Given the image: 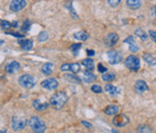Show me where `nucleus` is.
<instances>
[{"label": "nucleus", "instance_id": "f257e3e1", "mask_svg": "<svg viewBox=\"0 0 156 133\" xmlns=\"http://www.w3.org/2000/svg\"><path fill=\"white\" fill-rule=\"evenodd\" d=\"M68 95L65 92H58L50 97L49 102L55 109H61L68 101Z\"/></svg>", "mask_w": 156, "mask_h": 133}, {"label": "nucleus", "instance_id": "f03ea898", "mask_svg": "<svg viewBox=\"0 0 156 133\" xmlns=\"http://www.w3.org/2000/svg\"><path fill=\"white\" fill-rule=\"evenodd\" d=\"M29 126L36 133H43L46 130L45 123L38 117H32L29 120Z\"/></svg>", "mask_w": 156, "mask_h": 133}, {"label": "nucleus", "instance_id": "7ed1b4c3", "mask_svg": "<svg viewBox=\"0 0 156 133\" xmlns=\"http://www.w3.org/2000/svg\"><path fill=\"white\" fill-rule=\"evenodd\" d=\"M37 80L30 74H23L19 78V84L25 89H31L36 85Z\"/></svg>", "mask_w": 156, "mask_h": 133}, {"label": "nucleus", "instance_id": "20e7f679", "mask_svg": "<svg viewBox=\"0 0 156 133\" xmlns=\"http://www.w3.org/2000/svg\"><path fill=\"white\" fill-rule=\"evenodd\" d=\"M124 64H125V67L132 71H138L141 67L140 59L136 56H134V55H129L126 58V60H125Z\"/></svg>", "mask_w": 156, "mask_h": 133}, {"label": "nucleus", "instance_id": "39448f33", "mask_svg": "<svg viewBox=\"0 0 156 133\" xmlns=\"http://www.w3.org/2000/svg\"><path fill=\"white\" fill-rule=\"evenodd\" d=\"M11 126H12L13 129L16 130V131L22 130V129H24L25 126H26V121H25L24 119L14 117V118L12 119Z\"/></svg>", "mask_w": 156, "mask_h": 133}, {"label": "nucleus", "instance_id": "423d86ee", "mask_svg": "<svg viewBox=\"0 0 156 133\" xmlns=\"http://www.w3.org/2000/svg\"><path fill=\"white\" fill-rule=\"evenodd\" d=\"M129 123V119L126 115L124 114H119L116 115L113 119V123L118 127H123Z\"/></svg>", "mask_w": 156, "mask_h": 133}, {"label": "nucleus", "instance_id": "0eeeda50", "mask_svg": "<svg viewBox=\"0 0 156 133\" xmlns=\"http://www.w3.org/2000/svg\"><path fill=\"white\" fill-rule=\"evenodd\" d=\"M107 57H108V62L111 65H116V64H119L121 61V55L117 50H110L107 53Z\"/></svg>", "mask_w": 156, "mask_h": 133}, {"label": "nucleus", "instance_id": "6e6552de", "mask_svg": "<svg viewBox=\"0 0 156 133\" xmlns=\"http://www.w3.org/2000/svg\"><path fill=\"white\" fill-rule=\"evenodd\" d=\"M26 6L25 0H12L10 3V10L13 12H19Z\"/></svg>", "mask_w": 156, "mask_h": 133}, {"label": "nucleus", "instance_id": "1a4fd4ad", "mask_svg": "<svg viewBox=\"0 0 156 133\" xmlns=\"http://www.w3.org/2000/svg\"><path fill=\"white\" fill-rule=\"evenodd\" d=\"M41 85H42V88L52 91V90H55L56 88L58 87V81L56 80L55 78H48V79L43 80L42 82L41 83Z\"/></svg>", "mask_w": 156, "mask_h": 133}, {"label": "nucleus", "instance_id": "9d476101", "mask_svg": "<svg viewBox=\"0 0 156 133\" xmlns=\"http://www.w3.org/2000/svg\"><path fill=\"white\" fill-rule=\"evenodd\" d=\"M119 41V36L116 33H109L104 39V42L107 46L112 48L113 45H115Z\"/></svg>", "mask_w": 156, "mask_h": 133}, {"label": "nucleus", "instance_id": "9b49d317", "mask_svg": "<svg viewBox=\"0 0 156 133\" xmlns=\"http://www.w3.org/2000/svg\"><path fill=\"white\" fill-rule=\"evenodd\" d=\"M19 68H20V64L16 61H12L10 63H8L5 67V70L8 74H15Z\"/></svg>", "mask_w": 156, "mask_h": 133}, {"label": "nucleus", "instance_id": "f8f14e48", "mask_svg": "<svg viewBox=\"0 0 156 133\" xmlns=\"http://www.w3.org/2000/svg\"><path fill=\"white\" fill-rule=\"evenodd\" d=\"M124 42H126V44H128V45H129V50L131 51V52H137V51H139V49H140V48H139L138 44L135 42V40H134V38H133L132 36H129L128 38L125 39Z\"/></svg>", "mask_w": 156, "mask_h": 133}, {"label": "nucleus", "instance_id": "ddd939ff", "mask_svg": "<svg viewBox=\"0 0 156 133\" xmlns=\"http://www.w3.org/2000/svg\"><path fill=\"white\" fill-rule=\"evenodd\" d=\"M81 79L83 80L85 83H92L95 79H97V77H95V75L93 74L92 71L87 70L83 72V74H82Z\"/></svg>", "mask_w": 156, "mask_h": 133}, {"label": "nucleus", "instance_id": "4468645a", "mask_svg": "<svg viewBox=\"0 0 156 133\" xmlns=\"http://www.w3.org/2000/svg\"><path fill=\"white\" fill-rule=\"evenodd\" d=\"M135 91L139 94L145 93L149 91V86H147V84L144 80H138L135 83Z\"/></svg>", "mask_w": 156, "mask_h": 133}, {"label": "nucleus", "instance_id": "2eb2a0df", "mask_svg": "<svg viewBox=\"0 0 156 133\" xmlns=\"http://www.w3.org/2000/svg\"><path fill=\"white\" fill-rule=\"evenodd\" d=\"M33 107L35 110L42 112V111H45L48 108V103H42L40 100H35L33 101Z\"/></svg>", "mask_w": 156, "mask_h": 133}, {"label": "nucleus", "instance_id": "dca6fc26", "mask_svg": "<svg viewBox=\"0 0 156 133\" xmlns=\"http://www.w3.org/2000/svg\"><path fill=\"white\" fill-rule=\"evenodd\" d=\"M104 89H105V92L108 93L111 96H117L120 93V89L115 87V86L112 85V84H107Z\"/></svg>", "mask_w": 156, "mask_h": 133}, {"label": "nucleus", "instance_id": "f3484780", "mask_svg": "<svg viewBox=\"0 0 156 133\" xmlns=\"http://www.w3.org/2000/svg\"><path fill=\"white\" fill-rule=\"evenodd\" d=\"M19 44L20 45L21 48L26 51L31 50L33 48V42L31 40H19Z\"/></svg>", "mask_w": 156, "mask_h": 133}, {"label": "nucleus", "instance_id": "a211bd4d", "mask_svg": "<svg viewBox=\"0 0 156 133\" xmlns=\"http://www.w3.org/2000/svg\"><path fill=\"white\" fill-rule=\"evenodd\" d=\"M126 5L129 9L131 10H137L141 7L142 1L141 0H126Z\"/></svg>", "mask_w": 156, "mask_h": 133}, {"label": "nucleus", "instance_id": "6ab92c4d", "mask_svg": "<svg viewBox=\"0 0 156 133\" xmlns=\"http://www.w3.org/2000/svg\"><path fill=\"white\" fill-rule=\"evenodd\" d=\"M73 37H74V39H76V40H78V41L85 42L90 38V35L85 31H79V32H76L74 35H73Z\"/></svg>", "mask_w": 156, "mask_h": 133}, {"label": "nucleus", "instance_id": "aec40b11", "mask_svg": "<svg viewBox=\"0 0 156 133\" xmlns=\"http://www.w3.org/2000/svg\"><path fill=\"white\" fill-rule=\"evenodd\" d=\"M118 112H119V106H117V105H109L106 107L105 110H104V113L108 116L116 115Z\"/></svg>", "mask_w": 156, "mask_h": 133}, {"label": "nucleus", "instance_id": "412c9836", "mask_svg": "<svg viewBox=\"0 0 156 133\" xmlns=\"http://www.w3.org/2000/svg\"><path fill=\"white\" fill-rule=\"evenodd\" d=\"M144 60L150 66L156 65V57H154L152 54L150 53H146L144 54Z\"/></svg>", "mask_w": 156, "mask_h": 133}, {"label": "nucleus", "instance_id": "4be33fe9", "mask_svg": "<svg viewBox=\"0 0 156 133\" xmlns=\"http://www.w3.org/2000/svg\"><path fill=\"white\" fill-rule=\"evenodd\" d=\"M82 65L89 71H93L94 68V60H92V59H84L83 61H82Z\"/></svg>", "mask_w": 156, "mask_h": 133}, {"label": "nucleus", "instance_id": "5701e85b", "mask_svg": "<svg viewBox=\"0 0 156 133\" xmlns=\"http://www.w3.org/2000/svg\"><path fill=\"white\" fill-rule=\"evenodd\" d=\"M52 71H53V64H50V63H45V65L42 67V71L45 74L48 75L50 74Z\"/></svg>", "mask_w": 156, "mask_h": 133}, {"label": "nucleus", "instance_id": "b1692460", "mask_svg": "<svg viewBox=\"0 0 156 133\" xmlns=\"http://www.w3.org/2000/svg\"><path fill=\"white\" fill-rule=\"evenodd\" d=\"M135 35H136L138 38H140L141 40H143V41H146V39H147L146 33L144 31V30H142L141 28H137V29L135 30Z\"/></svg>", "mask_w": 156, "mask_h": 133}, {"label": "nucleus", "instance_id": "393cba45", "mask_svg": "<svg viewBox=\"0 0 156 133\" xmlns=\"http://www.w3.org/2000/svg\"><path fill=\"white\" fill-rule=\"evenodd\" d=\"M116 78V75L112 72H106L102 75V80L103 81H106V82H111Z\"/></svg>", "mask_w": 156, "mask_h": 133}, {"label": "nucleus", "instance_id": "a878e982", "mask_svg": "<svg viewBox=\"0 0 156 133\" xmlns=\"http://www.w3.org/2000/svg\"><path fill=\"white\" fill-rule=\"evenodd\" d=\"M30 26H31V22H30V20L28 19H26L23 24L21 25V27H20V31H22L23 33L25 32H28L29 31V29H30Z\"/></svg>", "mask_w": 156, "mask_h": 133}, {"label": "nucleus", "instance_id": "bb28decb", "mask_svg": "<svg viewBox=\"0 0 156 133\" xmlns=\"http://www.w3.org/2000/svg\"><path fill=\"white\" fill-rule=\"evenodd\" d=\"M69 71H71L73 74H77V72L80 71V65L77 63L69 64Z\"/></svg>", "mask_w": 156, "mask_h": 133}, {"label": "nucleus", "instance_id": "cd10ccee", "mask_svg": "<svg viewBox=\"0 0 156 133\" xmlns=\"http://www.w3.org/2000/svg\"><path fill=\"white\" fill-rule=\"evenodd\" d=\"M81 48H82L81 44H73L71 46V48H69V49L72 51V53L74 54V55H77L78 52H79V50L81 49Z\"/></svg>", "mask_w": 156, "mask_h": 133}, {"label": "nucleus", "instance_id": "c85d7f7f", "mask_svg": "<svg viewBox=\"0 0 156 133\" xmlns=\"http://www.w3.org/2000/svg\"><path fill=\"white\" fill-rule=\"evenodd\" d=\"M47 39H48V33H47L46 31H42L40 34H39L38 36V40L39 42H45Z\"/></svg>", "mask_w": 156, "mask_h": 133}, {"label": "nucleus", "instance_id": "c756f323", "mask_svg": "<svg viewBox=\"0 0 156 133\" xmlns=\"http://www.w3.org/2000/svg\"><path fill=\"white\" fill-rule=\"evenodd\" d=\"M12 26H13L12 23H10L7 20H2L1 21V28H2V30H7L9 28H11Z\"/></svg>", "mask_w": 156, "mask_h": 133}, {"label": "nucleus", "instance_id": "7c9ffc66", "mask_svg": "<svg viewBox=\"0 0 156 133\" xmlns=\"http://www.w3.org/2000/svg\"><path fill=\"white\" fill-rule=\"evenodd\" d=\"M138 132H152L151 128L147 126H139L138 127Z\"/></svg>", "mask_w": 156, "mask_h": 133}, {"label": "nucleus", "instance_id": "2f4dec72", "mask_svg": "<svg viewBox=\"0 0 156 133\" xmlns=\"http://www.w3.org/2000/svg\"><path fill=\"white\" fill-rule=\"evenodd\" d=\"M92 92H94L95 94H101L102 89L99 85H93L92 86Z\"/></svg>", "mask_w": 156, "mask_h": 133}, {"label": "nucleus", "instance_id": "473e14b6", "mask_svg": "<svg viewBox=\"0 0 156 133\" xmlns=\"http://www.w3.org/2000/svg\"><path fill=\"white\" fill-rule=\"evenodd\" d=\"M65 78H67V79H71L72 81H76V82H78L79 83L80 82V79L79 78H77L76 76H73V75H71V74H65Z\"/></svg>", "mask_w": 156, "mask_h": 133}, {"label": "nucleus", "instance_id": "72a5a7b5", "mask_svg": "<svg viewBox=\"0 0 156 133\" xmlns=\"http://www.w3.org/2000/svg\"><path fill=\"white\" fill-rule=\"evenodd\" d=\"M121 0H108V3H109V5L112 6V7H116L118 6L119 4L120 3Z\"/></svg>", "mask_w": 156, "mask_h": 133}, {"label": "nucleus", "instance_id": "f704fd0d", "mask_svg": "<svg viewBox=\"0 0 156 133\" xmlns=\"http://www.w3.org/2000/svg\"><path fill=\"white\" fill-rule=\"evenodd\" d=\"M97 68H98V71H100V72H106L107 71V68L104 67L102 64H98Z\"/></svg>", "mask_w": 156, "mask_h": 133}, {"label": "nucleus", "instance_id": "c9c22d12", "mask_svg": "<svg viewBox=\"0 0 156 133\" xmlns=\"http://www.w3.org/2000/svg\"><path fill=\"white\" fill-rule=\"evenodd\" d=\"M149 35H150L151 39H152V41L156 44V31H153V30H150V31H149Z\"/></svg>", "mask_w": 156, "mask_h": 133}, {"label": "nucleus", "instance_id": "e433bc0d", "mask_svg": "<svg viewBox=\"0 0 156 133\" xmlns=\"http://www.w3.org/2000/svg\"><path fill=\"white\" fill-rule=\"evenodd\" d=\"M61 70H62L63 71H69V64H64V65H62V67H61Z\"/></svg>", "mask_w": 156, "mask_h": 133}, {"label": "nucleus", "instance_id": "4c0bfd02", "mask_svg": "<svg viewBox=\"0 0 156 133\" xmlns=\"http://www.w3.org/2000/svg\"><path fill=\"white\" fill-rule=\"evenodd\" d=\"M9 34V35H12V36H15L16 38H23L24 35H22V34H20V33H7Z\"/></svg>", "mask_w": 156, "mask_h": 133}, {"label": "nucleus", "instance_id": "58836bf2", "mask_svg": "<svg viewBox=\"0 0 156 133\" xmlns=\"http://www.w3.org/2000/svg\"><path fill=\"white\" fill-rule=\"evenodd\" d=\"M81 123H82V124H83V126H85L87 128H92V124H91L90 123L86 122V121H82Z\"/></svg>", "mask_w": 156, "mask_h": 133}, {"label": "nucleus", "instance_id": "ea45409f", "mask_svg": "<svg viewBox=\"0 0 156 133\" xmlns=\"http://www.w3.org/2000/svg\"><path fill=\"white\" fill-rule=\"evenodd\" d=\"M151 13H152V16L154 18H156V5H154L152 7V9H151Z\"/></svg>", "mask_w": 156, "mask_h": 133}, {"label": "nucleus", "instance_id": "a19ab883", "mask_svg": "<svg viewBox=\"0 0 156 133\" xmlns=\"http://www.w3.org/2000/svg\"><path fill=\"white\" fill-rule=\"evenodd\" d=\"M87 54H88V56H94V50H87Z\"/></svg>", "mask_w": 156, "mask_h": 133}, {"label": "nucleus", "instance_id": "79ce46f5", "mask_svg": "<svg viewBox=\"0 0 156 133\" xmlns=\"http://www.w3.org/2000/svg\"><path fill=\"white\" fill-rule=\"evenodd\" d=\"M12 25L14 27H17V22H16V21H14V23H12Z\"/></svg>", "mask_w": 156, "mask_h": 133}, {"label": "nucleus", "instance_id": "37998d69", "mask_svg": "<svg viewBox=\"0 0 156 133\" xmlns=\"http://www.w3.org/2000/svg\"><path fill=\"white\" fill-rule=\"evenodd\" d=\"M1 133H4V132H7V130L6 129H1V131H0Z\"/></svg>", "mask_w": 156, "mask_h": 133}]
</instances>
